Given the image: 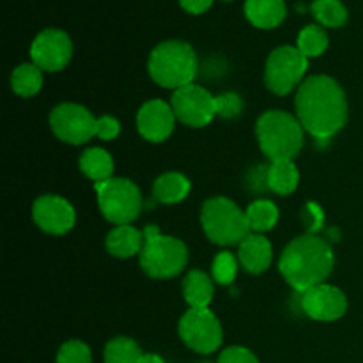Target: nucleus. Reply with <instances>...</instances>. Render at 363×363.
<instances>
[{
    "label": "nucleus",
    "instance_id": "nucleus-34",
    "mask_svg": "<svg viewBox=\"0 0 363 363\" xmlns=\"http://www.w3.org/2000/svg\"><path fill=\"white\" fill-rule=\"evenodd\" d=\"M305 213H307V215L311 216V220H308V222H307V225H311V230H318L319 229V223H321V220H323L321 209H319L315 204H308L307 206V211H305Z\"/></svg>",
    "mask_w": 363,
    "mask_h": 363
},
{
    "label": "nucleus",
    "instance_id": "nucleus-24",
    "mask_svg": "<svg viewBox=\"0 0 363 363\" xmlns=\"http://www.w3.org/2000/svg\"><path fill=\"white\" fill-rule=\"evenodd\" d=\"M247 220L248 225H250L252 233H266V230H272L273 227L279 222V208L273 204L272 201H266V199H259V201L252 202L247 209Z\"/></svg>",
    "mask_w": 363,
    "mask_h": 363
},
{
    "label": "nucleus",
    "instance_id": "nucleus-23",
    "mask_svg": "<svg viewBox=\"0 0 363 363\" xmlns=\"http://www.w3.org/2000/svg\"><path fill=\"white\" fill-rule=\"evenodd\" d=\"M43 87V71L34 62L21 64L11 74V89L21 98H32Z\"/></svg>",
    "mask_w": 363,
    "mask_h": 363
},
{
    "label": "nucleus",
    "instance_id": "nucleus-7",
    "mask_svg": "<svg viewBox=\"0 0 363 363\" xmlns=\"http://www.w3.org/2000/svg\"><path fill=\"white\" fill-rule=\"evenodd\" d=\"M99 211L113 225H131L142 211V194L137 184L124 177L96 183Z\"/></svg>",
    "mask_w": 363,
    "mask_h": 363
},
{
    "label": "nucleus",
    "instance_id": "nucleus-32",
    "mask_svg": "<svg viewBox=\"0 0 363 363\" xmlns=\"http://www.w3.org/2000/svg\"><path fill=\"white\" fill-rule=\"evenodd\" d=\"M216 363H259V360L247 347L233 346L222 351V354H220Z\"/></svg>",
    "mask_w": 363,
    "mask_h": 363
},
{
    "label": "nucleus",
    "instance_id": "nucleus-28",
    "mask_svg": "<svg viewBox=\"0 0 363 363\" xmlns=\"http://www.w3.org/2000/svg\"><path fill=\"white\" fill-rule=\"evenodd\" d=\"M238 266H240V261H238L230 252H220V254L213 259V280L222 284V286H230V284L236 280Z\"/></svg>",
    "mask_w": 363,
    "mask_h": 363
},
{
    "label": "nucleus",
    "instance_id": "nucleus-5",
    "mask_svg": "<svg viewBox=\"0 0 363 363\" xmlns=\"http://www.w3.org/2000/svg\"><path fill=\"white\" fill-rule=\"evenodd\" d=\"M138 259L144 273L151 279H172L188 264V248L177 238L162 234L156 225H147L144 229V247Z\"/></svg>",
    "mask_w": 363,
    "mask_h": 363
},
{
    "label": "nucleus",
    "instance_id": "nucleus-27",
    "mask_svg": "<svg viewBox=\"0 0 363 363\" xmlns=\"http://www.w3.org/2000/svg\"><path fill=\"white\" fill-rule=\"evenodd\" d=\"M296 46L307 59L323 55L328 48V34L318 25H307L298 34Z\"/></svg>",
    "mask_w": 363,
    "mask_h": 363
},
{
    "label": "nucleus",
    "instance_id": "nucleus-9",
    "mask_svg": "<svg viewBox=\"0 0 363 363\" xmlns=\"http://www.w3.org/2000/svg\"><path fill=\"white\" fill-rule=\"evenodd\" d=\"M179 337L195 353L211 354L222 346L223 330L209 308H190L179 319Z\"/></svg>",
    "mask_w": 363,
    "mask_h": 363
},
{
    "label": "nucleus",
    "instance_id": "nucleus-35",
    "mask_svg": "<svg viewBox=\"0 0 363 363\" xmlns=\"http://www.w3.org/2000/svg\"><path fill=\"white\" fill-rule=\"evenodd\" d=\"M138 363H165V362H163V358L158 357V354L147 353V354H144V357L140 358V362H138Z\"/></svg>",
    "mask_w": 363,
    "mask_h": 363
},
{
    "label": "nucleus",
    "instance_id": "nucleus-13",
    "mask_svg": "<svg viewBox=\"0 0 363 363\" xmlns=\"http://www.w3.org/2000/svg\"><path fill=\"white\" fill-rule=\"evenodd\" d=\"M300 308L314 321L332 323L346 314L347 298L339 287L319 284L301 293Z\"/></svg>",
    "mask_w": 363,
    "mask_h": 363
},
{
    "label": "nucleus",
    "instance_id": "nucleus-26",
    "mask_svg": "<svg viewBox=\"0 0 363 363\" xmlns=\"http://www.w3.org/2000/svg\"><path fill=\"white\" fill-rule=\"evenodd\" d=\"M312 14L319 23L330 28H339L347 21V9L340 0H314Z\"/></svg>",
    "mask_w": 363,
    "mask_h": 363
},
{
    "label": "nucleus",
    "instance_id": "nucleus-33",
    "mask_svg": "<svg viewBox=\"0 0 363 363\" xmlns=\"http://www.w3.org/2000/svg\"><path fill=\"white\" fill-rule=\"evenodd\" d=\"M181 7L190 14H202L213 6V0H179Z\"/></svg>",
    "mask_w": 363,
    "mask_h": 363
},
{
    "label": "nucleus",
    "instance_id": "nucleus-21",
    "mask_svg": "<svg viewBox=\"0 0 363 363\" xmlns=\"http://www.w3.org/2000/svg\"><path fill=\"white\" fill-rule=\"evenodd\" d=\"M300 183V172L293 160L272 162L266 174V186L279 195H291Z\"/></svg>",
    "mask_w": 363,
    "mask_h": 363
},
{
    "label": "nucleus",
    "instance_id": "nucleus-8",
    "mask_svg": "<svg viewBox=\"0 0 363 363\" xmlns=\"http://www.w3.org/2000/svg\"><path fill=\"white\" fill-rule=\"evenodd\" d=\"M308 59L298 46H279L266 60V87L279 96H286L303 84Z\"/></svg>",
    "mask_w": 363,
    "mask_h": 363
},
{
    "label": "nucleus",
    "instance_id": "nucleus-22",
    "mask_svg": "<svg viewBox=\"0 0 363 363\" xmlns=\"http://www.w3.org/2000/svg\"><path fill=\"white\" fill-rule=\"evenodd\" d=\"M80 170L96 183L110 179L113 174V160L108 151L101 147H91L80 156Z\"/></svg>",
    "mask_w": 363,
    "mask_h": 363
},
{
    "label": "nucleus",
    "instance_id": "nucleus-17",
    "mask_svg": "<svg viewBox=\"0 0 363 363\" xmlns=\"http://www.w3.org/2000/svg\"><path fill=\"white\" fill-rule=\"evenodd\" d=\"M106 250L117 259H130L140 255L144 247V233L133 225H117L106 236Z\"/></svg>",
    "mask_w": 363,
    "mask_h": 363
},
{
    "label": "nucleus",
    "instance_id": "nucleus-14",
    "mask_svg": "<svg viewBox=\"0 0 363 363\" xmlns=\"http://www.w3.org/2000/svg\"><path fill=\"white\" fill-rule=\"evenodd\" d=\"M32 218L46 234L62 236L74 227L77 213L71 202L60 195H43L32 206Z\"/></svg>",
    "mask_w": 363,
    "mask_h": 363
},
{
    "label": "nucleus",
    "instance_id": "nucleus-29",
    "mask_svg": "<svg viewBox=\"0 0 363 363\" xmlns=\"http://www.w3.org/2000/svg\"><path fill=\"white\" fill-rule=\"evenodd\" d=\"M55 363H92L91 347L82 340H67L60 346Z\"/></svg>",
    "mask_w": 363,
    "mask_h": 363
},
{
    "label": "nucleus",
    "instance_id": "nucleus-16",
    "mask_svg": "<svg viewBox=\"0 0 363 363\" xmlns=\"http://www.w3.org/2000/svg\"><path fill=\"white\" fill-rule=\"evenodd\" d=\"M273 259V247L268 238L262 234L250 233L240 243L238 250V261L243 266L245 272L252 275H261L269 268Z\"/></svg>",
    "mask_w": 363,
    "mask_h": 363
},
{
    "label": "nucleus",
    "instance_id": "nucleus-6",
    "mask_svg": "<svg viewBox=\"0 0 363 363\" xmlns=\"http://www.w3.org/2000/svg\"><path fill=\"white\" fill-rule=\"evenodd\" d=\"M201 223L211 243L220 247L240 245L252 233L247 213L227 197H211L204 202Z\"/></svg>",
    "mask_w": 363,
    "mask_h": 363
},
{
    "label": "nucleus",
    "instance_id": "nucleus-19",
    "mask_svg": "<svg viewBox=\"0 0 363 363\" xmlns=\"http://www.w3.org/2000/svg\"><path fill=\"white\" fill-rule=\"evenodd\" d=\"M183 296L186 303L190 305V308H209V303L215 296L213 279L206 275L204 272L194 269L184 277Z\"/></svg>",
    "mask_w": 363,
    "mask_h": 363
},
{
    "label": "nucleus",
    "instance_id": "nucleus-30",
    "mask_svg": "<svg viewBox=\"0 0 363 363\" xmlns=\"http://www.w3.org/2000/svg\"><path fill=\"white\" fill-rule=\"evenodd\" d=\"M243 110V99L236 92H223L216 96V116L223 119H234Z\"/></svg>",
    "mask_w": 363,
    "mask_h": 363
},
{
    "label": "nucleus",
    "instance_id": "nucleus-18",
    "mask_svg": "<svg viewBox=\"0 0 363 363\" xmlns=\"http://www.w3.org/2000/svg\"><path fill=\"white\" fill-rule=\"evenodd\" d=\"M245 14L257 28H275L286 20L287 7L284 0H247Z\"/></svg>",
    "mask_w": 363,
    "mask_h": 363
},
{
    "label": "nucleus",
    "instance_id": "nucleus-3",
    "mask_svg": "<svg viewBox=\"0 0 363 363\" xmlns=\"http://www.w3.org/2000/svg\"><path fill=\"white\" fill-rule=\"evenodd\" d=\"M147 69L156 84L177 91L194 84L199 71L197 53L188 43L179 39L163 41L149 55Z\"/></svg>",
    "mask_w": 363,
    "mask_h": 363
},
{
    "label": "nucleus",
    "instance_id": "nucleus-1",
    "mask_svg": "<svg viewBox=\"0 0 363 363\" xmlns=\"http://www.w3.org/2000/svg\"><path fill=\"white\" fill-rule=\"evenodd\" d=\"M296 117L315 140H330L347 123L346 92L339 82L326 74L308 77L294 98Z\"/></svg>",
    "mask_w": 363,
    "mask_h": 363
},
{
    "label": "nucleus",
    "instance_id": "nucleus-15",
    "mask_svg": "<svg viewBox=\"0 0 363 363\" xmlns=\"http://www.w3.org/2000/svg\"><path fill=\"white\" fill-rule=\"evenodd\" d=\"M176 121L177 117L174 113L172 105L163 99H151L138 110L137 130L145 140L158 144L172 135Z\"/></svg>",
    "mask_w": 363,
    "mask_h": 363
},
{
    "label": "nucleus",
    "instance_id": "nucleus-31",
    "mask_svg": "<svg viewBox=\"0 0 363 363\" xmlns=\"http://www.w3.org/2000/svg\"><path fill=\"white\" fill-rule=\"evenodd\" d=\"M121 123L112 116H101L96 121V137L99 140H113L119 137Z\"/></svg>",
    "mask_w": 363,
    "mask_h": 363
},
{
    "label": "nucleus",
    "instance_id": "nucleus-10",
    "mask_svg": "<svg viewBox=\"0 0 363 363\" xmlns=\"http://www.w3.org/2000/svg\"><path fill=\"white\" fill-rule=\"evenodd\" d=\"M96 117L85 106L62 103L50 113V128L59 140L71 145H82L96 137Z\"/></svg>",
    "mask_w": 363,
    "mask_h": 363
},
{
    "label": "nucleus",
    "instance_id": "nucleus-20",
    "mask_svg": "<svg viewBox=\"0 0 363 363\" xmlns=\"http://www.w3.org/2000/svg\"><path fill=\"white\" fill-rule=\"evenodd\" d=\"M191 190V183L179 172H167L152 184V195L162 204H177L184 201Z\"/></svg>",
    "mask_w": 363,
    "mask_h": 363
},
{
    "label": "nucleus",
    "instance_id": "nucleus-2",
    "mask_svg": "<svg viewBox=\"0 0 363 363\" xmlns=\"http://www.w3.org/2000/svg\"><path fill=\"white\" fill-rule=\"evenodd\" d=\"M335 266L332 247L323 238L314 234L294 238L279 261V269L286 282L298 293H305L311 287L325 284Z\"/></svg>",
    "mask_w": 363,
    "mask_h": 363
},
{
    "label": "nucleus",
    "instance_id": "nucleus-25",
    "mask_svg": "<svg viewBox=\"0 0 363 363\" xmlns=\"http://www.w3.org/2000/svg\"><path fill=\"white\" fill-rule=\"evenodd\" d=\"M103 357H105V363H138L144 353L133 339L116 337L105 346Z\"/></svg>",
    "mask_w": 363,
    "mask_h": 363
},
{
    "label": "nucleus",
    "instance_id": "nucleus-12",
    "mask_svg": "<svg viewBox=\"0 0 363 363\" xmlns=\"http://www.w3.org/2000/svg\"><path fill=\"white\" fill-rule=\"evenodd\" d=\"M73 57L71 38L60 28H45L30 45V59L41 71H62Z\"/></svg>",
    "mask_w": 363,
    "mask_h": 363
},
{
    "label": "nucleus",
    "instance_id": "nucleus-4",
    "mask_svg": "<svg viewBox=\"0 0 363 363\" xmlns=\"http://www.w3.org/2000/svg\"><path fill=\"white\" fill-rule=\"evenodd\" d=\"M255 135L261 151L272 162L294 160L305 142V130L296 116L282 110H268L255 124Z\"/></svg>",
    "mask_w": 363,
    "mask_h": 363
},
{
    "label": "nucleus",
    "instance_id": "nucleus-11",
    "mask_svg": "<svg viewBox=\"0 0 363 363\" xmlns=\"http://www.w3.org/2000/svg\"><path fill=\"white\" fill-rule=\"evenodd\" d=\"M170 105L177 121L190 128L208 126L216 117V96L197 84L174 91Z\"/></svg>",
    "mask_w": 363,
    "mask_h": 363
}]
</instances>
